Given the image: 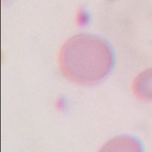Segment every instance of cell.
Wrapping results in <instances>:
<instances>
[{
  "mask_svg": "<svg viewBox=\"0 0 152 152\" xmlns=\"http://www.w3.org/2000/svg\"><path fill=\"white\" fill-rule=\"evenodd\" d=\"M99 152H143V146L133 137L118 135L109 140Z\"/></svg>",
  "mask_w": 152,
  "mask_h": 152,
  "instance_id": "cell-2",
  "label": "cell"
},
{
  "mask_svg": "<svg viewBox=\"0 0 152 152\" xmlns=\"http://www.w3.org/2000/svg\"><path fill=\"white\" fill-rule=\"evenodd\" d=\"M113 53L108 43L91 34H80L61 48L59 64L67 79L79 84L103 80L113 66Z\"/></svg>",
  "mask_w": 152,
  "mask_h": 152,
  "instance_id": "cell-1",
  "label": "cell"
},
{
  "mask_svg": "<svg viewBox=\"0 0 152 152\" xmlns=\"http://www.w3.org/2000/svg\"><path fill=\"white\" fill-rule=\"evenodd\" d=\"M133 92L141 100H152V68L137 77L133 83Z\"/></svg>",
  "mask_w": 152,
  "mask_h": 152,
  "instance_id": "cell-3",
  "label": "cell"
}]
</instances>
